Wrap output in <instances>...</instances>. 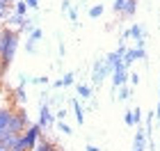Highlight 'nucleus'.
<instances>
[{
  "mask_svg": "<svg viewBox=\"0 0 160 151\" xmlns=\"http://www.w3.org/2000/svg\"><path fill=\"white\" fill-rule=\"evenodd\" d=\"M57 128H60V133H71V128H69V124H64V119H60Z\"/></svg>",
  "mask_w": 160,
  "mask_h": 151,
  "instance_id": "nucleus-22",
  "label": "nucleus"
},
{
  "mask_svg": "<svg viewBox=\"0 0 160 151\" xmlns=\"http://www.w3.org/2000/svg\"><path fill=\"white\" fill-rule=\"evenodd\" d=\"M14 98H16V103H21V105H23L25 101H28V96H25V89H23V85H18V87L14 89Z\"/></svg>",
  "mask_w": 160,
  "mask_h": 151,
  "instance_id": "nucleus-14",
  "label": "nucleus"
},
{
  "mask_svg": "<svg viewBox=\"0 0 160 151\" xmlns=\"http://www.w3.org/2000/svg\"><path fill=\"white\" fill-rule=\"evenodd\" d=\"M123 119H126V124H128V126H135V124H137V119H135V110H128Z\"/></svg>",
  "mask_w": 160,
  "mask_h": 151,
  "instance_id": "nucleus-19",
  "label": "nucleus"
},
{
  "mask_svg": "<svg viewBox=\"0 0 160 151\" xmlns=\"http://www.w3.org/2000/svg\"><path fill=\"white\" fill-rule=\"evenodd\" d=\"M7 16H9V5H7V3H0V21H5Z\"/></svg>",
  "mask_w": 160,
  "mask_h": 151,
  "instance_id": "nucleus-20",
  "label": "nucleus"
},
{
  "mask_svg": "<svg viewBox=\"0 0 160 151\" xmlns=\"http://www.w3.org/2000/svg\"><path fill=\"white\" fill-rule=\"evenodd\" d=\"M101 14H103V5H94L92 9H89V16H92V18H98Z\"/></svg>",
  "mask_w": 160,
  "mask_h": 151,
  "instance_id": "nucleus-18",
  "label": "nucleus"
},
{
  "mask_svg": "<svg viewBox=\"0 0 160 151\" xmlns=\"http://www.w3.org/2000/svg\"><path fill=\"white\" fill-rule=\"evenodd\" d=\"M34 151H57V147H55L50 140L39 138V142H37V147H34Z\"/></svg>",
  "mask_w": 160,
  "mask_h": 151,
  "instance_id": "nucleus-10",
  "label": "nucleus"
},
{
  "mask_svg": "<svg viewBox=\"0 0 160 151\" xmlns=\"http://www.w3.org/2000/svg\"><path fill=\"white\" fill-rule=\"evenodd\" d=\"M12 121H14V110L12 108H0V138L5 133H12Z\"/></svg>",
  "mask_w": 160,
  "mask_h": 151,
  "instance_id": "nucleus-2",
  "label": "nucleus"
},
{
  "mask_svg": "<svg viewBox=\"0 0 160 151\" xmlns=\"http://www.w3.org/2000/svg\"><path fill=\"white\" fill-rule=\"evenodd\" d=\"M0 151H7V147H2V144H0Z\"/></svg>",
  "mask_w": 160,
  "mask_h": 151,
  "instance_id": "nucleus-28",
  "label": "nucleus"
},
{
  "mask_svg": "<svg viewBox=\"0 0 160 151\" xmlns=\"http://www.w3.org/2000/svg\"><path fill=\"white\" fill-rule=\"evenodd\" d=\"M73 78H76L73 73H67V76L62 78V80H57V83H55V87H69V85H73Z\"/></svg>",
  "mask_w": 160,
  "mask_h": 151,
  "instance_id": "nucleus-15",
  "label": "nucleus"
},
{
  "mask_svg": "<svg viewBox=\"0 0 160 151\" xmlns=\"http://www.w3.org/2000/svg\"><path fill=\"white\" fill-rule=\"evenodd\" d=\"M108 73H112V69L105 64V60H98L96 64H94V71H92V80L94 83H101Z\"/></svg>",
  "mask_w": 160,
  "mask_h": 151,
  "instance_id": "nucleus-5",
  "label": "nucleus"
},
{
  "mask_svg": "<svg viewBox=\"0 0 160 151\" xmlns=\"http://www.w3.org/2000/svg\"><path fill=\"white\" fill-rule=\"evenodd\" d=\"M133 151H140V149H133Z\"/></svg>",
  "mask_w": 160,
  "mask_h": 151,
  "instance_id": "nucleus-30",
  "label": "nucleus"
},
{
  "mask_svg": "<svg viewBox=\"0 0 160 151\" xmlns=\"http://www.w3.org/2000/svg\"><path fill=\"white\" fill-rule=\"evenodd\" d=\"M16 48H18V32L12 30V28H5L0 32V71L9 69V64L16 55Z\"/></svg>",
  "mask_w": 160,
  "mask_h": 151,
  "instance_id": "nucleus-1",
  "label": "nucleus"
},
{
  "mask_svg": "<svg viewBox=\"0 0 160 151\" xmlns=\"http://www.w3.org/2000/svg\"><path fill=\"white\" fill-rule=\"evenodd\" d=\"M128 80H130V85H137V83H140V76H137V73H130Z\"/></svg>",
  "mask_w": 160,
  "mask_h": 151,
  "instance_id": "nucleus-25",
  "label": "nucleus"
},
{
  "mask_svg": "<svg viewBox=\"0 0 160 151\" xmlns=\"http://www.w3.org/2000/svg\"><path fill=\"white\" fill-rule=\"evenodd\" d=\"M23 30H25V32H32V30H34V28H32V21H28V18H25V23H23Z\"/></svg>",
  "mask_w": 160,
  "mask_h": 151,
  "instance_id": "nucleus-24",
  "label": "nucleus"
},
{
  "mask_svg": "<svg viewBox=\"0 0 160 151\" xmlns=\"http://www.w3.org/2000/svg\"><path fill=\"white\" fill-rule=\"evenodd\" d=\"M41 39V30H37V28H34V30L30 32V39H28V44H25V50L28 53H34V48H37V41Z\"/></svg>",
  "mask_w": 160,
  "mask_h": 151,
  "instance_id": "nucleus-8",
  "label": "nucleus"
},
{
  "mask_svg": "<svg viewBox=\"0 0 160 151\" xmlns=\"http://www.w3.org/2000/svg\"><path fill=\"white\" fill-rule=\"evenodd\" d=\"M7 23H9V25H21V28H23V23H25V16H21V14H16V12H14L12 16H7Z\"/></svg>",
  "mask_w": 160,
  "mask_h": 151,
  "instance_id": "nucleus-13",
  "label": "nucleus"
},
{
  "mask_svg": "<svg viewBox=\"0 0 160 151\" xmlns=\"http://www.w3.org/2000/svg\"><path fill=\"white\" fill-rule=\"evenodd\" d=\"M28 9H30V7L25 5V0H18V3L14 5V12H16V14H21V16H25V14H28Z\"/></svg>",
  "mask_w": 160,
  "mask_h": 151,
  "instance_id": "nucleus-16",
  "label": "nucleus"
},
{
  "mask_svg": "<svg viewBox=\"0 0 160 151\" xmlns=\"http://www.w3.org/2000/svg\"><path fill=\"white\" fill-rule=\"evenodd\" d=\"M144 57H147V53H144V48H128L126 53H123V67H130V64H133L135 60H144Z\"/></svg>",
  "mask_w": 160,
  "mask_h": 151,
  "instance_id": "nucleus-6",
  "label": "nucleus"
},
{
  "mask_svg": "<svg viewBox=\"0 0 160 151\" xmlns=\"http://www.w3.org/2000/svg\"><path fill=\"white\" fill-rule=\"evenodd\" d=\"M156 117L160 119V103H158V108H156Z\"/></svg>",
  "mask_w": 160,
  "mask_h": 151,
  "instance_id": "nucleus-27",
  "label": "nucleus"
},
{
  "mask_svg": "<svg viewBox=\"0 0 160 151\" xmlns=\"http://www.w3.org/2000/svg\"><path fill=\"white\" fill-rule=\"evenodd\" d=\"M158 94H160V83H158Z\"/></svg>",
  "mask_w": 160,
  "mask_h": 151,
  "instance_id": "nucleus-29",
  "label": "nucleus"
},
{
  "mask_svg": "<svg viewBox=\"0 0 160 151\" xmlns=\"http://www.w3.org/2000/svg\"><path fill=\"white\" fill-rule=\"evenodd\" d=\"M126 80H128V71H126V67H123V62H121V64H117V67L112 69V87L114 89L123 87Z\"/></svg>",
  "mask_w": 160,
  "mask_h": 151,
  "instance_id": "nucleus-3",
  "label": "nucleus"
},
{
  "mask_svg": "<svg viewBox=\"0 0 160 151\" xmlns=\"http://www.w3.org/2000/svg\"><path fill=\"white\" fill-rule=\"evenodd\" d=\"M147 131H137L135 133V142H133V149H140V151H144V147H147Z\"/></svg>",
  "mask_w": 160,
  "mask_h": 151,
  "instance_id": "nucleus-9",
  "label": "nucleus"
},
{
  "mask_svg": "<svg viewBox=\"0 0 160 151\" xmlns=\"http://www.w3.org/2000/svg\"><path fill=\"white\" fill-rule=\"evenodd\" d=\"M119 98H121V101H126V98H130V89L126 87V85H123V87H119Z\"/></svg>",
  "mask_w": 160,
  "mask_h": 151,
  "instance_id": "nucleus-21",
  "label": "nucleus"
},
{
  "mask_svg": "<svg viewBox=\"0 0 160 151\" xmlns=\"http://www.w3.org/2000/svg\"><path fill=\"white\" fill-rule=\"evenodd\" d=\"M50 124H53V114H50V108H48V103H41V105H39V121H37V126L41 128V131H46Z\"/></svg>",
  "mask_w": 160,
  "mask_h": 151,
  "instance_id": "nucleus-4",
  "label": "nucleus"
},
{
  "mask_svg": "<svg viewBox=\"0 0 160 151\" xmlns=\"http://www.w3.org/2000/svg\"><path fill=\"white\" fill-rule=\"evenodd\" d=\"M25 5L30 7V9H37V7H39V0H25Z\"/></svg>",
  "mask_w": 160,
  "mask_h": 151,
  "instance_id": "nucleus-23",
  "label": "nucleus"
},
{
  "mask_svg": "<svg viewBox=\"0 0 160 151\" xmlns=\"http://www.w3.org/2000/svg\"><path fill=\"white\" fill-rule=\"evenodd\" d=\"M78 96L80 98H92V89L87 85H78Z\"/></svg>",
  "mask_w": 160,
  "mask_h": 151,
  "instance_id": "nucleus-17",
  "label": "nucleus"
},
{
  "mask_svg": "<svg viewBox=\"0 0 160 151\" xmlns=\"http://www.w3.org/2000/svg\"><path fill=\"white\" fill-rule=\"evenodd\" d=\"M71 103H73V110H76V119H78V124H82V121H85V110L80 108V101L73 98Z\"/></svg>",
  "mask_w": 160,
  "mask_h": 151,
  "instance_id": "nucleus-12",
  "label": "nucleus"
},
{
  "mask_svg": "<svg viewBox=\"0 0 160 151\" xmlns=\"http://www.w3.org/2000/svg\"><path fill=\"white\" fill-rule=\"evenodd\" d=\"M135 12H137V0H123L121 14H126V16H133Z\"/></svg>",
  "mask_w": 160,
  "mask_h": 151,
  "instance_id": "nucleus-11",
  "label": "nucleus"
},
{
  "mask_svg": "<svg viewBox=\"0 0 160 151\" xmlns=\"http://www.w3.org/2000/svg\"><path fill=\"white\" fill-rule=\"evenodd\" d=\"M128 37L135 39V46H137V48H144V30H142L140 25H133V28H130V30H128Z\"/></svg>",
  "mask_w": 160,
  "mask_h": 151,
  "instance_id": "nucleus-7",
  "label": "nucleus"
},
{
  "mask_svg": "<svg viewBox=\"0 0 160 151\" xmlns=\"http://www.w3.org/2000/svg\"><path fill=\"white\" fill-rule=\"evenodd\" d=\"M87 151H101L98 147H94V144H89V147H87Z\"/></svg>",
  "mask_w": 160,
  "mask_h": 151,
  "instance_id": "nucleus-26",
  "label": "nucleus"
}]
</instances>
